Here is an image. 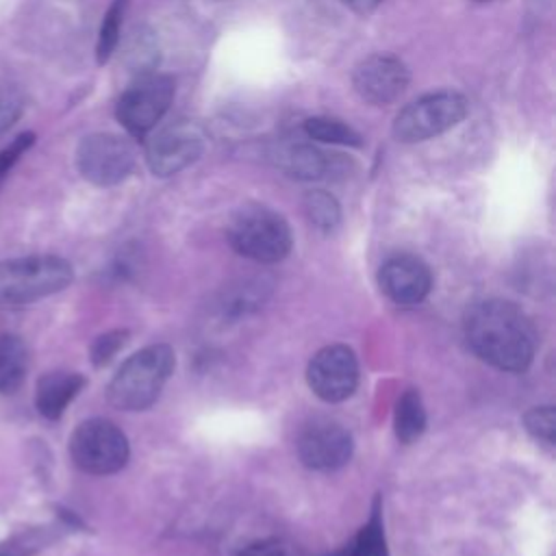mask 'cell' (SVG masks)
Returning a JSON list of instances; mask_svg holds the SVG:
<instances>
[{"label":"cell","mask_w":556,"mask_h":556,"mask_svg":"<svg viewBox=\"0 0 556 556\" xmlns=\"http://www.w3.org/2000/svg\"><path fill=\"white\" fill-rule=\"evenodd\" d=\"M469 348L502 371H523L536 350V332L528 315L508 300L476 302L463 321Z\"/></svg>","instance_id":"1"},{"label":"cell","mask_w":556,"mask_h":556,"mask_svg":"<svg viewBox=\"0 0 556 556\" xmlns=\"http://www.w3.org/2000/svg\"><path fill=\"white\" fill-rule=\"evenodd\" d=\"M174 365V350L165 343L135 352L109 382V402L119 410H143L152 406L172 376Z\"/></svg>","instance_id":"2"},{"label":"cell","mask_w":556,"mask_h":556,"mask_svg":"<svg viewBox=\"0 0 556 556\" xmlns=\"http://www.w3.org/2000/svg\"><path fill=\"white\" fill-rule=\"evenodd\" d=\"M72 265L61 256L37 254L0 261V306H20L63 291Z\"/></svg>","instance_id":"3"},{"label":"cell","mask_w":556,"mask_h":556,"mask_svg":"<svg viewBox=\"0 0 556 556\" xmlns=\"http://www.w3.org/2000/svg\"><path fill=\"white\" fill-rule=\"evenodd\" d=\"M230 245L256 263H278L291 250V228L287 219L261 204L241 206L228 224Z\"/></svg>","instance_id":"4"},{"label":"cell","mask_w":556,"mask_h":556,"mask_svg":"<svg viewBox=\"0 0 556 556\" xmlns=\"http://www.w3.org/2000/svg\"><path fill=\"white\" fill-rule=\"evenodd\" d=\"M467 100L456 91H437L426 93L410 104H406L393 122V135L402 143H419L432 139L456 124L467 115Z\"/></svg>","instance_id":"5"},{"label":"cell","mask_w":556,"mask_h":556,"mask_svg":"<svg viewBox=\"0 0 556 556\" xmlns=\"http://www.w3.org/2000/svg\"><path fill=\"white\" fill-rule=\"evenodd\" d=\"M70 454L76 467L93 476L119 471L128 460L126 434L109 419L83 421L70 439Z\"/></svg>","instance_id":"6"},{"label":"cell","mask_w":556,"mask_h":556,"mask_svg":"<svg viewBox=\"0 0 556 556\" xmlns=\"http://www.w3.org/2000/svg\"><path fill=\"white\" fill-rule=\"evenodd\" d=\"M172 100L174 80L169 76L143 74L122 93L117 119L132 137H146L167 113Z\"/></svg>","instance_id":"7"},{"label":"cell","mask_w":556,"mask_h":556,"mask_svg":"<svg viewBox=\"0 0 556 556\" xmlns=\"http://www.w3.org/2000/svg\"><path fill=\"white\" fill-rule=\"evenodd\" d=\"M206 148V135L200 124L178 119L156 130L146 148V161L152 174L174 176L191 165Z\"/></svg>","instance_id":"8"},{"label":"cell","mask_w":556,"mask_h":556,"mask_svg":"<svg viewBox=\"0 0 556 556\" xmlns=\"http://www.w3.org/2000/svg\"><path fill=\"white\" fill-rule=\"evenodd\" d=\"M135 165L130 143L111 132H96L80 141L76 150V167L85 180L98 187L122 182Z\"/></svg>","instance_id":"9"},{"label":"cell","mask_w":556,"mask_h":556,"mask_svg":"<svg viewBox=\"0 0 556 556\" xmlns=\"http://www.w3.org/2000/svg\"><path fill=\"white\" fill-rule=\"evenodd\" d=\"M306 382L324 402L348 400L358 384V361L354 352L343 343L321 348L308 363Z\"/></svg>","instance_id":"10"},{"label":"cell","mask_w":556,"mask_h":556,"mask_svg":"<svg viewBox=\"0 0 556 556\" xmlns=\"http://www.w3.org/2000/svg\"><path fill=\"white\" fill-rule=\"evenodd\" d=\"M354 450L352 434L337 421L317 419L308 424L298 437L300 460L319 471L343 467Z\"/></svg>","instance_id":"11"},{"label":"cell","mask_w":556,"mask_h":556,"mask_svg":"<svg viewBox=\"0 0 556 556\" xmlns=\"http://www.w3.org/2000/svg\"><path fill=\"white\" fill-rule=\"evenodd\" d=\"M352 85L361 100L376 106L391 104L404 93L408 85V70L391 54H371L354 67Z\"/></svg>","instance_id":"12"},{"label":"cell","mask_w":556,"mask_h":556,"mask_svg":"<svg viewBox=\"0 0 556 556\" xmlns=\"http://www.w3.org/2000/svg\"><path fill=\"white\" fill-rule=\"evenodd\" d=\"M378 282L382 293L400 304V306H413L426 300L432 287V274L430 267L413 256V254H397L382 263L378 271Z\"/></svg>","instance_id":"13"},{"label":"cell","mask_w":556,"mask_h":556,"mask_svg":"<svg viewBox=\"0 0 556 556\" xmlns=\"http://www.w3.org/2000/svg\"><path fill=\"white\" fill-rule=\"evenodd\" d=\"M83 387L85 378L74 371H50L41 376L35 391L37 410L48 419H59Z\"/></svg>","instance_id":"14"},{"label":"cell","mask_w":556,"mask_h":556,"mask_svg":"<svg viewBox=\"0 0 556 556\" xmlns=\"http://www.w3.org/2000/svg\"><path fill=\"white\" fill-rule=\"evenodd\" d=\"M276 165L291 178L317 180L328 174L330 159L311 143H289L278 148Z\"/></svg>","instance_id":"15"},{"label":"cell","mask_w":556,"mask_h":556,"mask_svg":"<svg viewBox=\"0 0 556 556\" xmlns=\"http://www.w3.org/2000/svg\"><path fill=\"white\" fill-rule=\"evenodd\" d=\"M28 352L20 337L0 334V393H13L26 374Z\"/></svg>","instance_id":"16"},{"label":"cell","mask_w":556,"mask_h":556,"mask_svg":"<svg viewBox=\"0 0 556 556\" xmlns=\"http://www.w3.org/2000/svg\"><path fill=\"white\" fill-rule=\"evenodd\" d=\"M393 424H395V437L402 443H413L426 430V408H424L421 395L415 389H408L400 395L395 404Z\"/></svg>","instance_id":"17"},{"label":"cell","mask_w":556,"mask_h":556,"mask_svg":"<svg viewBox=\"0 0 556 556\" xmlns=\"http://www.w3.org/2000/svg\"><path fill=\"white\" fill-rule=\"evenodd\" d=\"M337 556H389L387 554V541H384V530H382V519H380V500L376 497L374 510L369 521L361 528L352 545H348L341 554Z\"/></svg>","instance_id":"18"},{"label":"cell","mask_w":556,"mask_h":556,"mask_svg":"<svg viewBox=\"0 0 556 556\" xmlns=\"http://www.w3.org/2000/svg\"><path fill=\"white\" fill-rule=\"evenodd\" d=\"M304 132L321 143H339V146H361V135L334 117H308L304 122Z\"/></svg>","instance_id":"19"},{"label":"cell","mask_w":556,"mask_h":556,"mask_svg":"<svg viewBox=\"0 0 556 556\" xmlns=\"http://www.w3.org/2000/svg\"><path fill=\"white\" fill-rule=\"evenodd\" d=\"M126 61L132 67L135 74L143 76V74H152L154 65L159 63V43L152 30L148 28H139L132 33L128 52H126Z\"/></svg>","instance_id":"20"},{"label":"cell","mask_w":556,"mask_h":556,"mask_svg":"<svg viewBox=\"0 0 556 556\" xmlns=\"http://www.w3.org/2000/svg\"><path fill=\"white\" fill-rule=\"evenodd\" d=\"M126 7H128V0H113V4L109 7V11H106V15L102 20V26H100L98 43H96V59H98V63H106L111 59V54L115 52V48H117Z\"/></svg>","instance_id":"21"},{"label":"cell","mask_w":556,"mask_h":556,"mask_svg":"<svg viewBox=\"0 0 556 556\" xmlns=\"http://www.w3.org/2000/svg\"><path fill=\"white\" fill-rule=\"evenodd\" d=\"M304 213H306L308 222L315 228L326 230V232L332 230L339 224V219H341V211H339L337 200L330 193L321 191V189L308 191L304 195Z\"/></svg>","instance_id":"22"},{"label":"cell","mask_w":556,"mask_h":556,"mask_svg":"<svg viewBox=\"0 0 556 556\" xmlns=\"http://www.w3.org/2000/svg\"><path fill=\"white\" fill-rule=\"evenodd\" d=\"M526 430L545 443H554L556 439V410L554 406H536L523 415Z\"/></svg>","instance_id":"23"},{"label":"cell","mask_w":556,"mask_h":556,"mask_svg":"<svg viewBox=\"0 0 556 556\" xmlns=\"http://www.w3.org/2000/svg\"><path fill=\"white\" fill-rule=\"evenodd\" d=\"M126 339H128V330H111L100 334L91 345V363L98 367L106 365L119 352V348H124Z\"/></svg>","instance_id":"24"},{"label":"cell","mask_w":556,"mask_h":556,"mask_svg":"<svg viewBox=\"0 0 556 556\" xmlns=\"http://www.w3.org/2000/svg\"><path fill=\"white\" fill-rule=\"evenodd\" d=\"M35 143V132L17 135L7 148L0 150V180L11 172V167L20 161V156Z\"/></svg>","instance_id":"25"},{"label":"cell","mask_w":556,"mask_h":556,"mask_svg":"<svg viewBox=\"0 0 556 556\" xmlns=\"http://www.w3.org/2000/svg\"><path fill=\"white\" fill-rule=\"evenodd\" d=\"M24 100L20 91L15 89H4L0 91V135H4L22 115Z\"/></svg>","instance_id":"26"},{"label":"cell","mask_w":556,"mask_h":556,"mask_svg":"<svg viewBox=\"0 0 556 556\" xmlns=\"http://www.w3.org/2000/svg\"><path fill=\"white\" fill-rule=\"evenodd\" d=\"M239 556H289L287 549L278 541H256L241 549Z\"/></svg>","instance_id":"27"},{"label":"cell","mask_w":556,"mask_h":556,"mask_svg":"<svg viewBox=\"0 0 556 556\" xmlns=\"http://www.w3.org/2000/svg\"><path fill=\"white\" fill-rule=\"evenodd\" d=\"M348 9H352L354 13H358V15H367V13H371L382 0H341Z\"/></svg>","instance_id":"28"},{"label":"cell","mask_w":556,"mask_h":556,"mask_svg":"<svg viewBox=\"0 0 556 556\" xmlns=\"http://www.w3.org/2000/svg\"><path fill=\"white\" fill-rule=\"evenodd\" d=\"M0 556H13L11 552H4V549H0Z\"/></svg>","instance_id":"29"},{"label":"cell","mask_w":556,"mask_h":556,"mask_svg":"<svg viewBox=\"0 0 556 556\" xmlns=\"http://www.w3.org/2000/svg\"><path fill=\"white\" fill-rule=\"evenodd\" d=\"M476 2H489V0H476Z\"/></svg>","instance_id":"30"}]
</instances>
